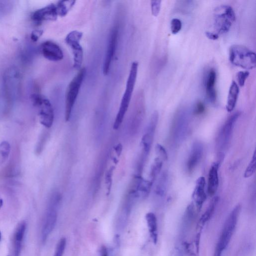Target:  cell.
<instances>
[{
    "mask_svg": "<svg viewBox=\"0 0 256 256\" xmlns=\"http://www.w3.org/2000/svg\"><path fill=\"white\" fill-rule=\"evenodd\" d=\"M156 153L158 158L162 161H166L168 159V154L165 148L160 144H157L155 147Z\"/></svg>",
    "mask_w": 256,
    "mask_h": 256,
    "instance_id": "obj_31",
    "label": "cell"
},
{
    "mask_svg": "<svg viewBox=\"0 0 256 256\" xmlns=\"http://www.w3.org/2000/svg\"><path fill=\"white\" fill-rule=\"evenodd\" d=\"M218 200L219 198L218 196L214 197L210 202L206 210L200 218L197 225V230H198L199 232H202L204 224L211 218L214 213Z\"/></svg>",
    "mask_w": 256,
    "mask_h": 256,
    "instance_id": "obj_21",
    "label": "cell"
},
{
    "mask_svg": "<svg viewBox=\"0 0 256 256\" xmlns=\"http://www.w3.org/2000/svg\"><path fill=\"white\" fill-rule=\"evenodd\" d=\"M60 200L58 192L53 194L50 198L42 225L41 239L42 242L46 240L56 226Z\"/></svg>",
    "mask_w": 256,
    "mask_h": 256,
    "instance_id": "obj_3",
    "label": "cell"
},
{
    "mask_svg": "<svg viewBox=\"0 0 256 256\" xmlns=\"http://www.w3.org/2000/svg\"><path fill=\"white\" fill-rule=\"evenodd\" d=\"M163 161L160 158L156 157L152 164L150 172V180L154 182L160 174L162 168Z\"/></svg>",
    "mask_w": 256,
    "mask_h": 256,
    "instance_id": "obj_26",
    "label": "cell"
},
{
    "mask_svg": "<svg viewBox=\"0 0 256 256\" xmlns=\"http://www.w3.org/2000/svg\"><path fill=\"white\" fill-rule=\"evenodd\" d=\"M32 100L37 108L40 124L46 128H50L54 120V112L50 101L44 96L36 93L32 94Z\"/></svg>",
    "mask_w": 256,
    "mask_h": 256,
    "instance_id": "obj_7",
    "label": "cell"
},
{
    "mask_svg": "<svg viewBox=\"0 0 256 256\" xmlns=\"http://www.w3.org/2000/svg\"><path fill=\"white\" fill-rule=\"evenodd\" d=\"M75 0H60L56 4L58 16H64L74 5Z\"/></svg>",
    "mask_w": 256,
    "mask_h": 256,
    "instance_id": "obj_25",
    "label": "cell"
},
{
    "mask_svg": "<svg viewBox=\"0 0 256 256\" xmlns=\"http://www.w3.org/2000/svg\"><path fill=\"white\" fill-rule=\"evenodd\" d=\"M3 205V200L2 198L0 197V209L2 207Z\"/></svg>",
    "mask_w": 256,
    "mask_h": 256,
    "instance_id": "obj_40",
    "label": "cell"
},
{
    "mask_svg": "<svg viewBox=\"0 0 256 256\" xmlns=\"http://www.w3.org/2000/svg\"><path fill=\"white\" fill-rule=\"evenodd\" d=\"M239 94V87L236 82L232 81L230 86L227 98L226 110L228 112L234 108Z\"/></svg>",
    "mask_w": 256,
    "mask_h": 256,
    "instance_id": "obj_22",
    "label": "cell"
},
{
    "mask_svg": "<svg viewBox=\"0 0 256 256\" xmlns=\"http://www.w3.org/2000/svg\"><path fill=\"white\" fill-rule=\"evenodd\" d=\"M26 224L25 221L20 222L17 225L14 234V256H20L22 250Z\"/></svg>",
    "mask_w": 256,
    "mask_h": 256,
    "instance_id": "obj_19",
    "label": "cell"
},
{
    "mask_svg": "<svg viewBox=\"0 0 256 256\" xmlns=\"http://www.w3.org/2000/svg\"><path fill=\"white\" fill-rule=\"evenodd\" d=\"M189 126V116L185 110L176 115L172 128V136L174 142L180 144L186 136Z\"/></svg>",
    "mask_w": 256,
    "mask_h": 256,
    "instance_id": "obj_10",
    "label": "cell"
},
{
    "mask_svg": "<svg viewBox=\"0 0 256 256\" xmlns=\"http://www.w3.org/2000/svg\"><path fill=\"white\" fill-rule=\"evenodd\" d=\"M42 30H35L33 31L31 34V39L34 42H36L38 40L39 38L41 36V35L42 34Z\"/></svg>",
    "mask_w": 256,
    "mask_h": 256,
    "instance_id": "obj_36",
    "label": "cell"
},
{
    "mask_svg": "<svg viewBox=\"0 0 256 256\" xmlns=\"http://www.w3.org/2000/svg\"><path fill=\"white\" fill-rule=\"evenodd\" d=\"M100 256H108V250L107 248L102 246L100 250Z\"/></svg>",
    "mask_w": 256,
    "mask_h": 256,
    "instance_id": "obj_38",
    "label": "cell"
},
{
    "mask_svg": "<svg viewBox=\"0 0 256 256\" xmlns=\"http://www.w3.org/2000/svg\"><path fill=\"white\" fill-rule=\"evenodd\" d=\"M240 116V112L233 113L228 118L221 128L217 139L220 150H224L226 148L230 140L234 125Z\"/></svg>",
    "mask_w": 256,
    "mask_h": 256,
    "instance_id": "obj_11",
    "label": "cell"
},
{
    "mask_svg": "<svg viewBox=\"0 0 256 256\" xmlns=\"http://www.w3.org/2000/svg\"><path fill=\"white\" fill-rule=\"evenodd\" d=\"M66 246V240L62 238L57 244L54 256H62Z\"/></svg>",
    "mask_w": 256,
    "mask_h": 256,
    "instance_id": "obj_32",
    "label": "cell"
},
{
    "mask_svg": "<svg viewBox=\"0 0 256 256\" xmlns=\"http://www.w3.org/2000/svg\"><path fill=\"white\" fill-rule=\"evenodd\" d=\"M10 152V145L6 140L0 143V165L3 164L8 158Z\"/></svg>",
    "mask_w": 256,
    "mask_h": 256,
    "instance_id": "obj_27",
    "label": "cell"
},
{
    "mask_svg": "<svg viewBox=\"0 0 256 256\" xmlns=\"http://www.w3.org/2000/svg\"><path fill=\"white\" fill-rule=\"evenodd\" d=\"M161 0L150 1L151 10L152 15L157 16L160 13L161 6Z\"/></svg>",
    "mask_w": 256,
    "mask_h": 256,
    "instance_id": "obj_34",
    "label": "cell"
},
{
    "mask_svg": "<svg viewBox=\"0 0 256 256\" xmlns=\"http://www.w3.org/2000/svg\"><path fill=\"white\" fill-rule=\"evenodd\" d=\"M0 240H1V234H0Z\"/></svg>",
    "mask_w": 256,
    "mask_h": 256,
    "instance_id": "obj_41",
    "label": "cell"
},
{
    "mask_svg": "<svg viewBox=\"0 0 256 256\" xmlns=\"http://www.w3.org/2000/svg\"><path fill=\"white\" fill-rule=\"evenodd\" d=\"M205 184L204 178V176L198 178L196 182L195 186L192 194L193 203L198 212L200 210L206 198L204 190Z\"/></svg>",
    "mask_w": 256,
    "mask_h": 256,
    "instance_id": "obj_16",
    "label": "cell"
},
{
    "mask_svg": "<svg viewBox=\"0 0 256 256\" xmlns=\"http://www.w3.org/2000/svg\"><path fill=\"white\" fill-rule=\"evenodd\" d=\"M206 35L210 40H216L218 38V34L211 32H206Z\"/></svg>",
    "mask_w": 256,
    "mask_h": 256,
    "instance_id": "obj_37",
    "label": "cell"
},
{
    "mask_svg": "<svg viewBox=\"0 0 256 256\" xmlns=\"http://www.w3.org/2000/svg\"><path fill=\"white\" fill-rule=\"evenodd\" d=\"M240 205H236L228 216L218 240L215 251L222 254L228 246L234 233L240 212Z\"/></svg>",
    "mask_w": 256,
    "mask_h": 256,
    "instance_id": "obj_4",
    "label": "cell"
},
{
    "mask_svg": "<svg viewBox=\"0 0 256 256\" xmlns=\"http://www.w3.org/2000/svg\"><path fill=\"white\" fill-rule=\"evenodd\" d=\"M82 33L78 30L70 32L65 38V42L70 48L73 56V66L76 70H80L83 60L84 52L80 41Z\"/></svg>",
    "mask_w": 256,
    "mask_h": 256,
    "instance_id": "obj_9",
    "label": "cell"
},
{
    "mask_svg": "<svg viewBox=\"0 0 256 256\" xmlns=\"http://www.w3.org/2000/svg\"><path fill=\"white\" fill-rule=\"evenodd\" d=\"M138 66V64L136 62H134L132 64L126 84V89L114 124L113 128L114 130L118 129L120 126L128 108L136 82Z\"/></svg>",
    "mask_w": 256,
    "mask_h": 256,
    "instance_id": "obj_1",
    "label": "cell"
},
{
    "mask_svg": "<svg viewBox=\"0 0 256 256\" xmlns=\"http://www.w3.org/2000/svg\"><path fill=\"white\" fill-rule=\"evenodd\" d=\"M204 153V146L200 142L196 141L192 146L186 162V168L188 172H191L196 168L200 163Z\"/></svg>",
    "mask_w": 256,
    "mask_h": 256,
    "instance_id": "obj_17",
    "label": "cell"
},
{
    "mask_svg": "<svg viewBox=\"0 0 256 256\" xmlns=\"http://www.w3.org/2000/svg\"><path fill=\"white\" fill-rule=\"evenodd\" d=\"M40 50L43 56L50 61H60L64 58L63 52L60 46L51 40L44 42L41 46Z\"/></svg>",
    "mask_w": 256,
    "mask_h": 256,
    "instance_id": "obj_14",
    "label": "cell"
},
{
    "mask_svg": "<svg viewBox=\"0 0 256 256\" xmlns=\"http://www.w3.org/2000/svg\"><path fill=\"white\" fill-rule=\"evenodd\" d=\"M168 174L163 172L156 182L154 192L156 195L160 197H163L166 195L168 185Z\"/></svg>",
    "mask_w": 256,
    "mask_h": 256,
    "instance_id": "obj_24",
    "label": "cell"
},
{
    "mask_svg": "<svg viewBox=\"0 0 256 256\" xmlns=\"http://www.w3.org/2000/svg\"><path fill=\"white\" fill-rule=\"evenodd\" d=\"M58 16L56 4H50L36 10L32 16V20L36 24L46 20H56Z\"/></svg>",
    "mask_w": 256,
    "mask_h": 256,
    "instance_id": "obj_15",
    "label": "cell"
},
{
    "mask_svg": "<svg viewBox=\"0 0 256 256\" xmlns=\"http://www.w3.org/2000/svg\"><path fill=\"white\" fill-rule=\"evenodd\" d=\"M146 219L150 236L153 242L156 244L158 238V225L156 216L152 212H148L146 215Z\"/></svg>",
    "mask_w": 256,
    "mask_h": 256,
    "instance_id": "obj_23",
    "label": "cell"
},
{
    "mask_svg": "<svg viewBox=\"0 0 256 256\" xmlns=\"http://www.w3.org/2000/svg\"><path fill=\"white\" fill-rule=\"evenodd\" d=\"M229 60L230 62L238 67L251 70L255 68V53L246 46L233 44L229 50Z\"/></svg>",
    "mask_w": 256,
    "mask_h": 256,
    "instance_id": "obj_2",
    "label": "cell"
},
{
    "mask_svg": "<svg viewBox=\"0 0 256 256\" xmlns=\"http://www.w3.org/2000/svg\"><path fill=\"white\" fill-rule=\"evenodd\" d=\"M86 74L84 68H81L70 81L66 90L65 98V119L68 120L78 94Z\"/></svg>",
    "mask_w": 256,
    "mask_h": 256,
    "instance_id": "obj_5",
    "label": "cell"
},
{
    "mask_svg": "<svg viewBox=\"0 0 256 256\" xmlns=\"http://www.w3.org/2000/svg\"><path fill=\"white\" fill-rule=\"evenodd\" d=\"M205 110V106L204 103L201 101H198L195 104L194 112L196 114H202Z\"/></svg>",
    "mask_w": 256,
    "mask_h": 256,
    "instance_id": "obj_35",
    "label": "cell"
},
{
    "mask_svg": "<svg viewBox=\"0 0 256 256\" xmlns=\"http://www.w3.org/2000/svg\"><path fill=\"white\" fill-rule=\"evenodd\" d=\"M219 163L213 164L209 170L208 176V192L210 196L214 195L218 186Z\"/></svg>",
    "mask_w": 256,
    "mask_h": 256,
    "instance_id": "obj_20",
    "label": "cell"
},
{
    "mask_svg": "<svg viewBox=\"0 0 256 256\" xmlns=\"http://www.w3.org/2000/svg\"><path fill=\"white\" fill-rule=\"evenodd\" d=\"M118 26H114L109 36L107 50L104 60L102 71L104 75L109 72L111 63L115 54L118 42Z\"/></svg>",
    "mask_w": 256,
    "mask_h": 256,
    "instance_id": "obj_13",
    "label": "cell"
},
{
    "mask_svg": "<svg viewBox=\"0 0 256 256\" xmlns=\"http://www.w3.org/2000/svg\"><path fill=\"white\" fill-rule=\"evenodd\" d=\"M250 73L248 71H240L237 74V80L240 86H244L246 80L248 77Z\"/></svg>",
    "mask_w": 256,
    "mask_h": 256,
    "instance_id": "obj_33",
    "label": "cell"
},
{
    "mask_svg": "<svg viewBox=\"0 0 256 256\" xmlns=\"http://www.w3.org/2000/svg\"><path fill=\"white\" fill-rule=\"evenodd\" d=\"M184 247L188 256H199V252L196 250L194 243L185 242H184Z\"/></svg>",
    "mask_w": 256,
    "mask_h": 256,
    "instance_id": "obj_29",
    "label": "cell"
},
{
    "mask_svg": "<svg viewBox=\"0 0 256 256\" xmlns=\"http://www.w3.org/2000/svg\"><path fill=\"white\" fill-rule=\"evenodd\" d=\"M158 120V113L154 111L150 120V121L144 130L142 137L141 144L142 146V155L147 158L150 151L156 126Z\"/></svg>",
    "mask_w": 256,
    "mask_h": 256,
    "instance_id": "obj_12",
    "label": "cell"
},
{
    "mask_svg": "<svg viewBox=\"0 0 256 256\" xmlns=\"http://www.w3.org/2000/svg\"><path fill=\"white\" fill-rule=\"evenodd\" d=\"M256 151H254L252 158L250 160L249 164L246 167V170L244 174V178H248L252 176L256 172Z\"/></svg>",
    "mask_w": 256,
    "mask_h": 256,
    "instance_id": "obj_28",
    "label": "cell"
},
{
    "mask_svg": "<svg viewBox=\"0 0 256 256\" xmlns=\"http://www.w3.org/2000/svg\"><path fill=\"white\" fill-rule=\"evenodd\" d=\"M20 74L16 66H10L4 72L3 76L4 92L8 98L18 97L20 92Z\"/></svg>",
    "mask_w": 256,
    "mask_h": 256,
    "instance_id": "obj_8",
    "label": "cell"
},
{
    "mask_svg": "<svg viewBox=\"0 0 256 256\" xmlns=\"http://www.w3.org/2000/svg\"><path fill=\"white\" fill-rule=\"evenodd\" d=\"M182 28V22L178 18H174L170 22V30L172 34H178Z\"/></svg>",
    "mask_w": 256,
    "mask_h": 256,
    "instance_id": "obj_30",
    "label": "cell"
},
{
    "mask_svg": "<svg viewBox=\"0 0 256 256\" xmlns=\"http://www.w3.org/2000/svg\"><path fill=\"white\" fill-rule=\"evenodd\" d=\"M214 256H222V254L214 252Z\"/></svg>",
    "mask_w": 256,
    "mask_h": 256,
    "instance_id": "obj_39",
    "label": "cell"
},
{
    "mask_svg": "<svg viewBox=\"0 0 256 256\" xmlns=\"http://www.w3.org/2000/svg\"><path fill=\"white\" fill-rule=\"evenodd\" d=\"M235 20V12L232 6L221 5L215 8L214 25L218 34L228 32Z\"/></svg>",
    "mask_w": 256,
    "mask_h": 256,
    "instance_id": "obj_6",
    "label": "cell"
},
{
    "mask_svg": "<svg viewBox=\"0 0 256 256\" xmlns=\"http://www.w3.org/2000/svg\"><path fill=\"white\" fill-rule=\"evenodd\" d=\"M216 72L214 68H211L208 72L204 82L206 96L211 103H214L216 100Z\"/></svg>",
    "mask_w": 256,
    "mask_h": 256,
    "instance_id": "obj_18",
    "label": "cell"
}]
</instances>
